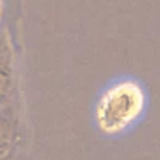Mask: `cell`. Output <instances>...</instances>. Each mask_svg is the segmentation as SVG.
Returning <instances> with one entry per match:
<instances>
[{"label":"cell","instance_id":"obj_3","mask_svg":"<svg viewBox=\"0 0 160 160\" xmlns=\"http://www.w3.org/2000/svg\"><path fill=\"white\" fill-rule=\"evenodd\" d=\"M18 143V126L7 112L0 110V160H11Z\"/></svg>","mask_w":160,"mask_h":160},{"label":"cell","instance_id":"obj_2","mask_svg":"<svg viewBox=\"0 0 160 160\" xmlns=\"http://www.w3.org/2000/svg\"><path fill=\"white\" fill-rule=\"evenodd\" d=\"M14 84V59L7 36L0 33V105L12 93Z\"/></svg>","mask_w":160,"mask_h":160},{"label":"cell","instance_id":"obj_4","mask_svg":"<svg viewBox=\"0 0 160 160\" xmlns=\"http://www.w3.org/2000/svg\"><path fill=\"white\" fill-rule=\"evenodd\" d=\"M0 18H2V0H0Z\"/></svg>","mask_w":160,"mask_h":160},{"label":"cell","instance_id":"obj_1","mask_svg":"<svg viewBox=\"0 0 160 160\" xmlns=\"http://www.w3.org/2000/svg\"><path fill=\"white\" fill-rule=\"evenodd\" d=\"M150 95L138 78L114 79L100 93L95 103V124L103 136L119 138L141 124L148 112Z\"/></svg>","mask_w":160,"mask_h":160}]
</instances>
